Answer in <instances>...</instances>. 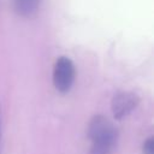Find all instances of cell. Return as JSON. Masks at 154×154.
I'll return each instance as SVG.
<instances>
[{
  "instance_id": "1",
  "label": "cell",
  "mask_w": 154,
  "mask_h": 154,
  "mask_svg": "<svg viewBox=\"0 0 154 154\" xmlns=\"http://www.w3.org/2000/svg\"><path fill=\"white\" fill-rule=\"evenodd\" d=\"M90 154H112L118 140L116 126L106 117L99 114L91 118L88 125Z\"/></svg>"
},
{
  "instance_id": "2",
  "label": "cell",
  "mask_w": 154,
  "mask_h": 154,
  "mask_svg": "<svg viewBox=\"0 0 154 154\" xmlns=\"http://www.w3.org/2000/svg\"><path fill=\"white\" fill-rule=\"evenodd\" d=\"M75 81V66L67 57L57 59L53 69V84L60 93H67Z\"/></svg>"
},
{
  "instance_id": "3",
  "label": "cell",
  "mask_w": 154,
  "mask_h": 154,
  "mask_svg": "<svg viewBox=\"0 0 154 154\" xmlns=\"http://www.w3.org/2000/svg\"><path fill=\"white\" fill-rule=\"evenodd\" d=\"M138 105V97L134 93L122 91L112 99V113L116 119H123L129 116Z\"/></svg>"
},
{
  "instance_id": "4",
  "label": "cell",
  "mask_w": 154,
  "mask_h": 154,
  "mask_svg": "<svg viewBox=\"0 0 154 154\" xmlns=\"http://www.w3.org/2000/svg\"><path fill=\"white\" fill-rule=\"evenodd\" d=\"M40 2L41 0H13V6L19 16L30 17L37 11Z\"/></svg>"
},
{
  "instance_id": "5",
  "label": "cell",
  "mask_w": 154,
  "mask_h": 154,
  "mask_svg": "<svg viewBox=\"0 0 154 154\" xmlns=\"http://www.w3.org/2000/svg\"><path fill=\"white\" fill-rule=\"evenodd\" d=\"M143 154H154V141L153 137H148L143 143Z\"/></svg>"
},
{
  "instance_id": "6",
  "label": "cell",
  "mask_w": 154,
  "mask_h": 154,
  "mask_svg": "<svg viewBox=\"0 0 154 154\" xmlns=\"http://www.w3.org/2000/svg\"><path fill=\"white\" fill-rule=\"evenodd\" d=\"M0 140H1V107H0Z\"/></svg>"
}]
</instances>
